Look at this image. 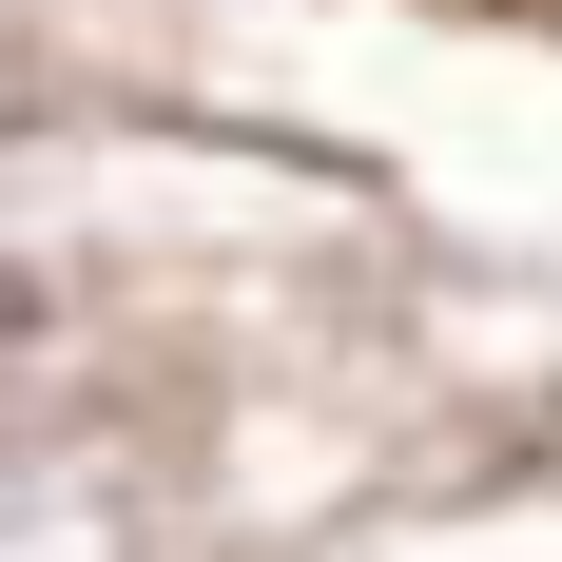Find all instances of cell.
I'll use <instances>...</instances> for the list:
<instances>
[{
    "label": "cell",
    "instance_id": "cell-3",
    "mask_svg": "<svg viewBox=\"0 0 562 562\" xmlns=\"http://www.w3.org/2000/svg\"><path fill=\"white\" fill-rule=\"evenodd\" d=\"M98 78H136V40H116L98 0H0V136L58 98H98Z\"/></svg>",
    "mask_w": 562,
    "mask_h": 562
},
{
    "label": "cell",
    "instance_id": "cell-1",
    "mask_svg": "<svg viewBox=\"0 0 562 562\" xmlns=\"http://www.w3.org/2000/svg\"><path fill=\"white\" fill-rule=\"evenodd\" d=\"M0 562H194L175 369H20L0 389Z\"/></svg>",
    "mask_w": 562,
    "mask_h": 562
},
{
    "label": "cell",
    "instance_id": "cell-2",
    "mask_svg": "<svg viewBox=\"0 0 562 562\" xmlns=\"http://www.w3.org/2000/svg\"><path fill=\"white\" fill-rule=\"evenodd\" d=\"M311 562H562V485H524V465H427L389 505H349Z\"/></svg>",
    "mask_w": 562,
    "mask_h": 562
}]
</instances>
